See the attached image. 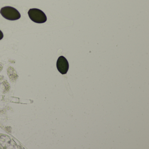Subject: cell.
Listing matches in <instances>:
<instances>
[{
	"mask_svg": "<svg viewBox=\"0 0 149 149\" xmlns=\"http://www.w3.org/2000/svg\"><path fill=\"white\" fill-rule=\"evenodd\" d=\"M0 13L5 19L10 21H15L21 18L19 12L14 8L11 6H6L2 8Z\"/></svg>",
	"mask_w": 149,
	"mask_h": 149,
	"instance_id": "obj_1",
	"label": "cell"
},
{
	"mask_svg": "<svg viewBox=\"0 0 149 149\" xmlns=\"http://www.w3.org/2000/svg\"><path fill=\"white\" fill-rule=\"evenodd\" d=\"M29 16L30 19L36 23H44L47 21V17L44 12L38 8H31L29 11Z\"/></svg>",
	"mask_w": 149,
	"mask_h": 149,
	"instance_id": "obj_2",
	"label": "cell"
},
{
	"mask_svg": "<svg viewBox=\"0 0 149 149\" xmlns=\"http://www.w3.org/2000/svg\"><path fill=\"white\" fill-rule=\"evenodd\" d=\"M69 67V65L67 59L63 56H60L56 62V68L58 71L62 74H65L68 72Z\"/></svg>",
	"mask_w": 149,
	"mask_h": 149,
	"instance_id": "obj_3",
	"label": "cell"
},
{
	"mask_svg": "<svg viewBox=\"0 0 149 149\" xmlns=\"http://www.w3.org/2000/svg\"><path fill=\"white\" fill-rule=\"evenodd\" d=\"M3 37H4V35H3V33H2V31L0 30V40H2Z\"/></svg>",
	"mask_w": 149,
	"mask_h": 149,
	"instance_id": "obj_4",
	"label": "cell"
}]
</instances>
